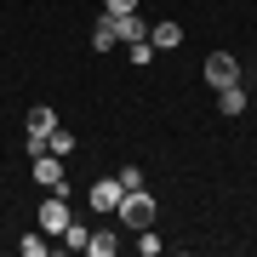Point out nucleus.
<instances>
[{
    "mask_svg": "<svg viewBox=\"0 0 257 257\" xmlns=\"http://www.w3.org/2000/svg\"><path fill=\"white\" fill-rule=\"evenodd\" d=\"M74 223V206H69V183L63 189H46V200H40V234H63Z\"/></svg>",
    "mask_w": 257,
    "mask_h": 257,
    "instance_id": "f257e3e1",
    "label": "nucleus"
},
{
    "mask_svg": "<svg viewBox=\"0 0 257 257\" xmlns=\"http://www.w3.org/2000/svg\"><path fill=\"white\" fill-rule=\"evenodd\" d=\"M114 217L126 223V229H149V223H155V200H149L143 189H126L120 206H114Z\"/></svg>",
    "mask_w": 257,
    "mask_h": 257,
    "instance_id": "f03ea898",
    "label": "nucleus"
},
{
    "mask_svg": "<svg viewBox=\"0 0 257 257\" xmlns=\"http://www.w3.org/2000/svg\"><path fill=\"white\" fill-rule=\"evenodd\" d=\"M206 86H211V92H223V86H240V57L211 52V57H206Z\"/></svg>",
    "mask_w": 257,
    "mask_h": 257,
    "instance_id": "7ed1b4c3",
    "label": "nucleus"
},
{
    "mask_svg": "<svg viewBox=\"0 0 257 257\" xmlns=\"http://www.w3.org/2000/svg\"><path fill=\"white\" fill-rule=\"evenodd\" d=\"M29 172H35V183H40V189H63V183H69V172H63V160H57L52 149H40V155H35V166H29Z\"/></svg>",
    "mask_w": 257,
    "mask_h": 257,
    "instance_id": "20e7f679",
    "label": "nucleus"
},
{
    "mask_svg": "<svg viewBox=\"0 0 257 257\" xmlns=\"http://www.w3.org/2000/svg\"><path fill=\"white\" fill-rule=\"evenodd\" d=\"M149 46H155V52H177V46H183V23H172V18L149 23Z\"/></svg>",
    "mask_w": 257,
    "mask_h": 257,
    "instance_id": "39448f33",
    "label": "nucleus"
},
{
    "mask_svg": "<svg viewBox=\"0 0 257 257\" xmlns=\"http://www.w3.org/2000/svg\"><path fill=\"white\" fill-rule=\"evenodd\" d=\"M120 194H126V189H120V177H97L86 200H92V211H114V206H120Z\"/></svg>",
    "mask_w": 257,
    "mask_h": 257,
    "instance_id": "423d86ee",
    "label": "nucleus"
},
{
    "mask_svg": "<svg viewBox=\"0 0 257 257\" xmlns=\"http://www.w3.org/2000/svg\"><path fill=\"white\" fill-rule=\"evenodd\" d=\"M92 46H97V52H114V46H120L114 12H97V18H92Z\"/></svg>",
    "mask_w": 257,
    "mask_h": 257,
    "instance_id": "0eeeda50",
    "label": "nucleus"
},
{
    "mask_svg": "<svg viewBox=\"0 0 257 257\" xmlns=\"http://www.w3.org/2000/svg\"><path fill=\"white\" fill-rule=\"evenodd\" d=\"M57 132V109L52 103H35V109H29V138H52Z\"/></svg>",
    "mask_w": 257,
    "mask_h": 257,
    "instance_id": "6e6552de",
    "label": "nucleus"
},
{
    "mask_svg": "<svg viewBox=\"0 0 257 257\" xmlns=\"http://www.w3.org/2000/svg\"><path fill=\"white\" fill-rule=\"evenodd\" d=\"M86 251H92V257H114V251H120V234H114V229H92Z\"/></svg>",
    "mask_w": 257,
    "mask_h": 257,
    "instance_id": "1a4fd4ad",
    "label": "nucleus"
},
{
    "mask_svg": "<svg viewBox=\"0 0 257 257\" xmlns=\"http://www.w3.org/2000/svg\"><path fill=\"white\" fill-rule=\"evenodd\" d=\"M217 109L229 114V120H234V114H246V86H223V92H217Z\"/></svg>",
    "mask_w": 257,
    "mask_h": 257,
    "instance_id": "9d476101",
    "label": "nucleus"
},
{
    "mask_svg": "<svg viewBox=\"0 0 257 257\" xmlns=\"http://www.w3.org/2000/svg\"><path fill=\"white\" fill-rule=\"evenodd\" d=\"M46 149H52L57 160H69V155H74V132H69V126H57L52 138H46Z\"/></svg>",
    "mask_w": 257,
    "mask_h": 257,
    "instance_id": "9b49d317",
    "label": "nucleus"
},
{
    "mask_svg": "<svg viewBox=\"0 0 257 257\" xmlns=\"http://www.w3.org/2000/svg\"><path fill=\"white\" fill-rule=\"evenodd\" d=\"M86 240H92V229H86V223L74 217L69 229H63V246H69V251H86Z\"/></svg>",
    "mask_w": 257,
    "mask_h": 257,
    "instance_id": "f8f14e48",
    "label": "nucleus"
},
{
    "mask_svg": "<svg viewBox=\"0 0 257 257\" xmlns=\"http://www.w3.org/2000/svg\"><path fill=\"white\" fill-rule=\"evenodd\" d=\"M160 246H166V240L155 234V223H149V229H138V251H143V257H160Z\"/></svg>",
    "mask_w": 257,
    "mask_h": 257,
    "instance_id": "ddd939ff",
    "label": "nucleus"
},
{
    "mask_svg": "<svg viewBox=\"0 0 257 257\" xmlns=\"http://www.w3.org/2000/svg\"><path fill=\"white\" fill-rule=\"evenodd\" d=\"M132 63H138V69H143V63H155V46H149V35H143V40H132Z\"/></svg>",
    "mask_w": 257,
    "mask_h": 257,
    "instance_id": "4468645a",
    "label": "nucleus"
},
{
    "mask_svg": "<svg viewBox=\"0 0 257 257\" xmlns=\"http://www.w3.org/2000/svg\"><path fill=\"white\" fill-rule=\"evenodd\" d=\"M18 251H23V257H40V251H46V234H23Z\"/></svg>",
    "mask_w": 257,
    "mask_h": 257,
    "instance_id": "2eb2a0df",
    "label": "nucleus"
},
{
    "mask_svg": "<svg viewBox=\"0 0 257 257\" xmlns=\"http://www.w3.org/2000/svg\"><path fill=\"white\" fill-rule=\"evenodd\" d=\"M114 177H120V189H143V172H138V166H120Z\"/></svg>",
    "mask_w": 257,
    "mask_h": 257,
    "instance_id": "dca6fc26",
    "label": "nucleus"
},
{
    "mask_svg": "<svg viewBox=\"0 0 257 257\" xmlns=\"http://www.w3.org/2000/svg\"><path fill=\"white\" fill-rule=\"evenodd\" d=\"M103 12H138V0H103Z\"/></svg>",
    "mask_w": 257,
    "mask_h": 257,
    "instance_id": "f3484780",
    "label": "nucleus"
}]
</instances>
